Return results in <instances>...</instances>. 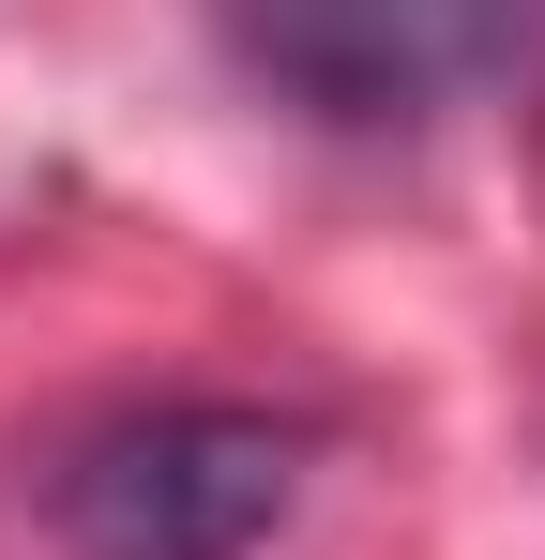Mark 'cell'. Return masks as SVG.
<instances>
[{
    "label": "cell",
    "instance_id": "obj_2",
    "mask_svg": "<svg viewBox=\"0 0 545 560\" xmlns=\"http://www.w3.org/2000/svg\"><path fill=\"white\" fill-rule=\"evenodd\" d=\"M243 77L318 121H440L545 61V0H212Z\"/></svg>",
    "mask_w": 545,
    "mask_h": 560
},
{
    "label": "cell",
    "instance_id": "obj_1",
    "mask_svg": "<svg viewBox=\"0 0 545 560\" xmlns=\"http://www.w3.org/2000/svg\"><path fill=\"white\" fill-rule=\"evenodd\" d=\"M288 500H303V424L212 409V394L91 424L61 455V485H46L77 560H258L288 530Z\"/></svg>",
    "mask_w": 545,
    "mask_h": 560
}]
</instances>
